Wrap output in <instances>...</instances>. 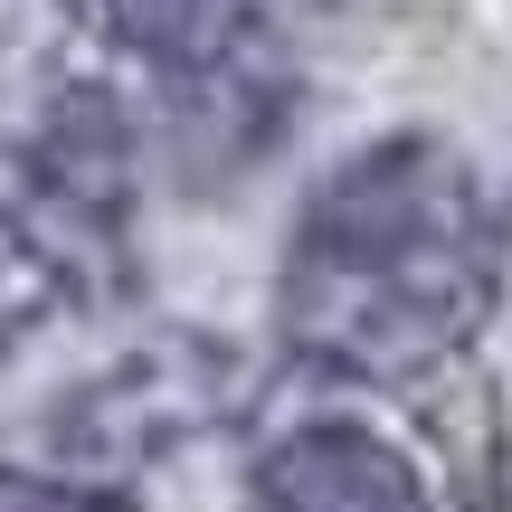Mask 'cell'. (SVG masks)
I'll return each instance as SVG.
<instances>
[{"label":"cell","mask_w":512,"mask_h":512,"mask_svg":"<svg viewBox=\"0 0 512 512\" xmlns=\"http://www.w3.org/2000/svg\"><path fill=\"white\" fill-rule=\"evenodd\" d=\"M247 512H437L399 446L370 427H304L247 484Z\"/></svg>","instance_id":"7a4b0ae2"},{"label":"cell","mask_w":512,"mask_h":512,"mask_svg":"<svg viewBox=\"0 0 512 512\" xmlns=\"http://www.w3.org/2000/svg\"><path fill=\"white\" fill-rule=\"evenodd\" d=\"M105 48H133V57H200L209 48V0H67Z\"/></svg>","instance_id":"5b68a950"},{"label":"cell","mask_w":512,"mask_h":512,"mask_svg":"<svg viewBox=\"0 0 512 512\" xmlns=\"http://www.w3.org/2000/svg\"><path fill=\"white\" fill-rule=\"evenodd\" d=\"M57 304H67V266H57V247L38 238L29 219L0 209V351H19L38 323H57Z\"/></svg>","instance_id":"277c9868"},{"label":"cell","mask_w":512,"mask_h":512,"mask_svg":"<svg viewBox=\"0 0 512 512\" xmlns=\"http://www.w3.org/2000/svg\"><path fill=\"white\" fill-rule=\"evenodd\" d=\"M0 512H133V503H124V494H95V484L10 475V465H0Z\"/></svg>","instance_id":"8992f818"},{"label":"cell","mask_w":512,"mask_h":512,"mask_svg":"<svg viewBox=\"0 0 512 512\" xmlns=\"http://www.w3.org/2000/svg\"><path fill=\"white\" fill-rule=\"evenodd\" d=\"M503 285V219L427 133H389L313 190L285 247V342L342 380H418L484 332Z\"/></svg>","instance_id":"6da1fadb"},{"label":"cell","mask_w":512,"mask_h":512,"mask_svg":"<svg viewBox=\"0 0 512 512\" xmlns=\"http://www.w3.org/2000/svg\"><path fill=\"white\" fill-rule=\"evenodd\" d=\"M38 181L57 200H86V209H114L124 190V124H114L105 95H67L38 133Z\"/></svg>","instance_id":"3957f363"}]
</instances>
